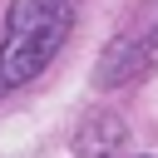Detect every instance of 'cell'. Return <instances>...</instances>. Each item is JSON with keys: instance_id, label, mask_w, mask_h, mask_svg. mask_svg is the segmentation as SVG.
<instances>
[{"instance_id": "2", "label": "cell", "mask_w": 158, "mask_h": 158, "mask_svg": "<svg viewBox=\"0 0 158 158\" xmlns=\"http://www.w3.org/2000/svg\"><path fill=\"white\" fill-rule=\"evenodd\" d=\"M158 64V0L138 15V25L133 30H123L109 49H104V59H99V69H94V84L99 89H114V84H133L143 69H153Z\"/></svg>"}, {"instance_id": "1", "label": "cell", "mask_w": 158, "mask_h": 158, "mask_svg": "<svg viewBox=\"0 0 158 158\" xmlns=\"http://www.w3.org/2000/svg\"><path fill=\"white\" fill-rule=\"evenodd\" d=\"M74 0H10L5 40H0V89L30 84L69 40Z\"/></svg>"}]
</instances>
